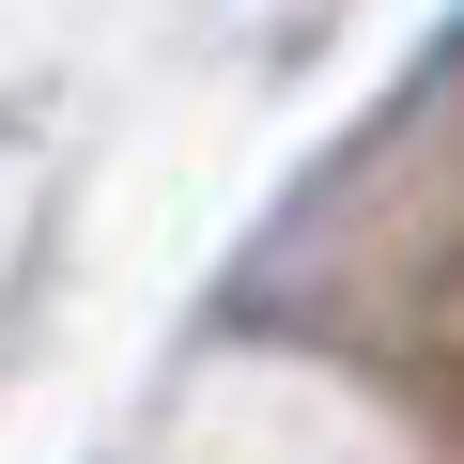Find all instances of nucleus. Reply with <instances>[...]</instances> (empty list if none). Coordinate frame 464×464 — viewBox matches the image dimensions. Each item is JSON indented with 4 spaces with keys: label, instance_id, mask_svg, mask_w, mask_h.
<instances>
[]
</instances>
